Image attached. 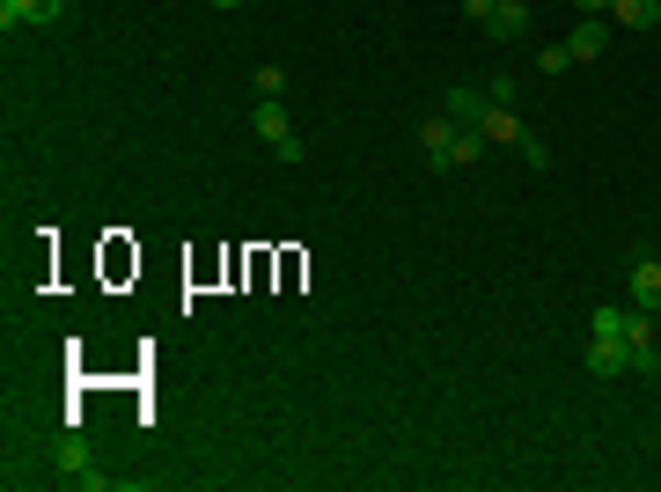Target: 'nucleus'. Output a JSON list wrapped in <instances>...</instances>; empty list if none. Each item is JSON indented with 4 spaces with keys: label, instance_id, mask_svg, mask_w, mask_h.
Returning <instances> with one entry per match:
<instances>
[{
    "label": "nucleus",
    "instance_id": "ddd939ff",
    "mask_svg": "<svg viewBox=\"0 0 661 492\" xmlns=\"http://www.w3.org/2000/svg\"><path fill=\"white\" fill-rule=\"evenodd\" d=\"M478 155H486V133H478V125H456V148H448V170H470Z\"/></svg>",
    "mask_w": 661,
    "mask_h": 492
},
{
    "label": "nucleus",
    "instance_id": "f03ea898",
    "mask_svg": "<svg viewBox=\"0 0 661 492\" xmlns=\"http://www.w3.org/2000/svg\"><path fill=\"white\" fill-rule=\"evenodd\" d=\"M67 15V0H0V30L15 37V30H52Z\"/></svg>",
    "mask_w": 661,
    "mask_h": 492
},
{
    "label": "nucleus",
    "instance_id": "4468645a",
    "mask_svg": "<svg viewBox=\"0 0 661 492\" xmlns=\"http://www.w3.org/2000/svg\"><path fill=\"white\" fill-rule=\"evenodd\" d=\"M486 103H500V111H514V75H500V81H492V89H486Z\"/></svg>",
    "mask_w": 661,
    "mask_h": 492
},
{
    "label": "nucleus",
    "instance_id": "20e7f679",
    "mask_svg": "<svg viewBox=\"0 0 661 492\" xmlns=\"http://www.w3.org/2000/svg\"><path fill=\"white\" fill-rule=\"evenodd\" d=\"M52 456H59V478H73V485H89V492H103V485H111V478H103V470L89 464V448H81V442H59Z\"/></svg>",
    "mask_w": 661,
    "mask_h": 492
},
{
    "label": "nucleus",
    "instance_id": "7ed1b4c3",
    "mask_svg": "<svg viewBox=\"0 0 661 492\" xmlns=\"http://www.w3.org/2000/svg\"><path fill=\"white\" fill-rule=\"evenodd\" d=\"M478 30H486V37H500V45H514V37L529 30V8H522V0H492Z\"/></svg>",
    "mask_w": 661,
    "mask_h": 492
},
{
    "label": "nucleus",
    "instance_id": "f3484780",
    "mask_svg": "<svg viewBox=\"0 0 661 492\" xmlns=\"http://www.w3.org/2000/svg\"><path fill=\"white\" fill-rule=\"evenodd\" d=\"M206 8H220V15H228V8H243V0H206Z\"/></svg>",
    "mask_w": 661,
    "mask_h": 492
},
{
    "label": "nucleus",
    "instance_id": "423d86ee",
    "mask_svg": "<svg viewBox=\"0 0 661 492\" xmlns=\"http://www.w3.org/2000/svg\"><path fill=\"white\" fill-rule=\"evenodd\" d=\"M632 368V353H625V339H588V375L595 382H611V375Z\"/></svg>",
    "mask_w": 661,
    "mask_h": 492
},
{
    "label": "nucleus",
    "instance_id": "9d476101",
    "mask_svg": "<svg viewBox=\"0 0 661 492\" xmlns=\"http://www.w3.org/2000/svg\"><path fill=\"white\" fill-rule=\"evenodd\" d=\"M625 317H632V301H603L588 317V339H625Z\"/></svg>",
    "mask_w": 661,
    "mask_h": 492
},
{
    "label": "nucleus",
    "instance_id": "9b49d317",
    "mask_svg": "<svg viewBox=\"0 0 661 492\" xmlns=\"http://www.w3.org/2000/svg\"><path fill=\"white\" fill-rule=\"evenodd\" d=\"M611 15L625 30H654L661 23V0H611Z\"/></svg>",
    "mask_w": 661,
    "mask_h": 492
},
{
    "label": "nucleus",
    "instance_id": "1a4fd4ad",
    "mask_svg": "<svg viewBox=\"0 0 661 492\" xmlns=\"http://www.w3.org/2000/svg\"><path fill=\"white\" fill-rule=\"evenodd\" d=\"M419 148H426V162H448V148H456V118H419Z\"/></svg>",
    "mask_w": 661,
    "mask_h": 492
},
{
    "label": "nucleus",
    "instance_id": "f257e3e1",
    "mask_svg": "<svg viewBox=\"0 0 661 492\" xmlns=\"http://www.w3.org/2000/svg\"><path fill=\"white\" fill-rule=\"evenodd\" d=\"M250 125H258V140H265L272 155H280V162H301V140H294V118H287V103L280 96H258V111H250Z\"/></svg>",
    "mask_w": 661,
    "mask_h": 492
},
{
    "label": "nucleus",
    "instance_id": "6e6552de",
    "mask_svg": "<svg viewBox=\"0 0 661 492\" xmlns=\"http://www.w3.org/2000/svg\"><path fill=\"white\" fill-rule=\"evenodd\" d=\"M478 133H486V140H500V148H514V155L529 148V133H522V118H514V111H500V103L486 111V125H478Z\"/></svg>",
    "mask_w": 661,
    "mask_h": 492
},
{
    "label": "nucleus",
    "instance_id": "39448f33",
    "mask_svg": "<svg viewBox=\"0 0 661 492\" xmlns=\"http://www.w3.org/2000/svg\"><path fill=\"white\" fill-rule=\"evenodd\" d=\"M625 295H632V309L654 317L661 309V258H632V287H625Z\"/></svg>",
    "mask_w": 661,
    "mask_h": 492
},
{
    "label": "nucleus",
    "instance_id": "0eeeda50",
    "mask_svg": "<svg viewBox=\"0 0 661 492\" xmlns=\"http://www.w3.org/2000/svg\"><path fill=\"white\" fill-rule=\"evenodd\" d=\"M603 45H611V30H603V15H581V30L566 37V52H573V67H588V59H603Z\"/></svg>",
    "mask_w": 661,
    "mask_h": 492
},
{
    "label": "nucleus",
    "instance_id": "2eb2a0df",
    "mask_svg": "<svg viewBox=\"0 0 661 492\" xmlns=\"http://www.w3.org/2000/svg\"><path fill=\"white\" fill-rule=\"evenodd\" d=\"M573 8H581V15H611V0H573Z\"/></svg>",
    "mask_w": 661,
    "mask_h": 492
},
{
    "label": "nucleus",
    "instance_id": "f8f14e48",
    "mask_svg": "<svg viewBox=\"0 0 661 492\" xmlns=\"http://www.w3.org/2000/svg\"><path fill=\"white\" fill-rule=\"evenodd\" d=\"M486 111H492V103L478 96V89H448V118H456V125H486Z\"/></svg>",
    "mask_w": 661,
    "mask_h": 492
},
{
    "label": "nucleus",
    "instance_id": "dca6fc26",
    "mask_svg": "<svg viewBox=\"0 0 661 492\" xmlns=\"http://www.w3.org/2000/svg\"><path fill=\"white\" fill-rule=\"evenodd\" d=\"M486 8H492V0H464V15H470V23H486Z\"/></svg>",
    "mask_w": 661,
    "mask_h": 492
}]
</instances>
